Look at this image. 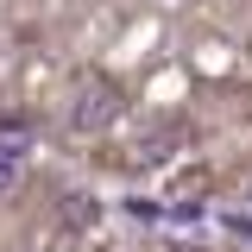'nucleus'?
Wrapping results in <instances>:
<instances>
[{"instance_id": "obj_1", "label": "nucleus", "mask_w": 252, "mask_h": 252, "mask_svg": "<svg viewBox=\"0 0 252 252\" xmlns=\"http://www.w3.org/2000/svg\"><path fill=\"white\" fill-rule=\"evenodd\" d=\"M126 114V101H120V89L114 82H89V89L76 94V107H69V126L89 139V132H107V126Z\"/></svg>"}, {"instance_id": "obj_2", "label": "nucleus", "mask_w": 252, "mask_h": 252, "mask_svg": "<svg viewBox=\"0 0 252 252\" xmlns=\"http://www.w3.org/2000/svg\"><path fill=\"white\" fill-rule=\"evenodd\" d=\"M32 152V120H19V114H0V158H19Z\"/></svg>"}, {"instance_id": "obj_3", "label": "nucleus", "mask_w": 252, "mask_h": 252, "mask_svg": "<svg viewBox=\"0 0 252 252\" xmlns=\"http://www.w3.org/2000/svg\"><path fill=\"white\" fill-rule=\"evenodd\" d=\"M170 145H177V126H158L152 139H139L132 164H139V170H152V164H164V158H170Z\"/></svg>"}, {"instance_id": "obj_4", "label": "nucleus", "mask_w": 252, "mask_h": 252, "mask_svg": "<svg viewBox=\"0 0 252 252\" xmlns=\"http://www.w3.org/2000/svg\"><path fill=\"white\" fill-rule=\"evenodd\" d=\"M63 220H69V227H94V220H101V202H94V195H63Z\"/></svg>"}, {"instance_id": "obj_5", "label": "nucleus", "mask_w": 252, "mask_h": 252, "mask_svg": "<svg viewBox=\"0 0 252 252\" xmlns=\"http://www.w3.org/2000/svg\"><path fill=\"white\" fill-rule=\"evenodd\" d=\"M13 183H19V164H13V158H0V195H6Z\"/></svg>"}, {"instance_id": "obj_6", "label": "nucleus", "mask_w": 252, "mask_h": 252, "mask_svg": "<svg viewBox=\"0 0 252 252\" xmlns=\"http://www.w3.org/2000/svg\"><path fill=\"white\" fill-rule=\"evenodd\" d=\"M38 252H57V246H38Z\"/></svg>"}, {"instance_id": "obj_7", "label": "nucleus", "mask_w": 252, "mask_h": 252, "mask_svg": "<svg viewBox=\"0 0 252 252\" xmlns=\"http://www.w3.org/2000/svg\"><path fill=\"white\" fill-rule=\"evenodd\" d=\"M246 202H252V189H246Z\"/></svg>"}]
</instances>
